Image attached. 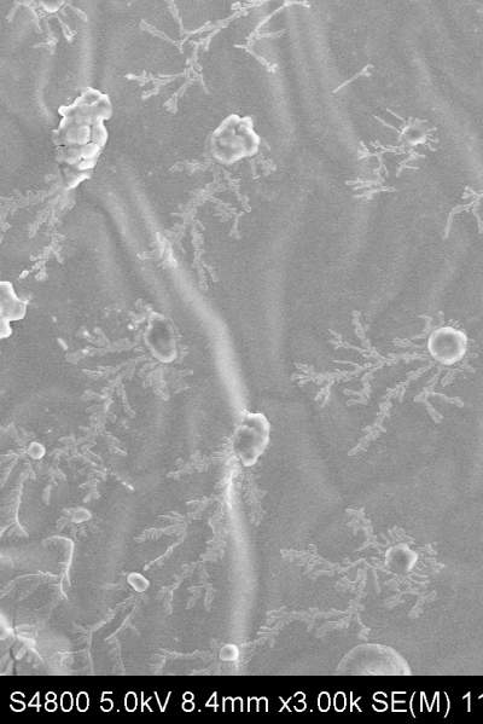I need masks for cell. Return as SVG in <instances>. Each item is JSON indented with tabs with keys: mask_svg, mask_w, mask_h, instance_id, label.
Wrapping results in <instances>:
<instances>
[{
	"mask_svg": "<svg viewBox=\"0 0 483 724\" xmlns=\"http://www.w3.org/2000/svg\"><path fill=\"white\" fill-rule=\"evenodd\" d=\"M468 337L463 330L442 326L433 330L427 340L430 357L441 366L452 367L462 362L468 352Z\"/></svg>",
	"mask_w": 483,
	"mask_h": 724,
	"instance_id": "6da1fadb",
	"label": "cell"
},
{
	"mask_svg": "<svg viewBox=\"0 0 483 724\" xmlns=\"http://www.w3.org/2000/svg\"><path fill=\"white\" fill-rule=\"evenodd\" d=\"M235 431V444L241 453H260L270 442L271 424L263 413H247Z\"/></svg>",
	"mask_w": 483,
	"mask_h": 724,
	"instance_id": "7a4b0ae2",
	"label": "cell"
},
{
	"mask_svg": "<svg viewBox=\"0 0 483 724\" xmlns=\"http://www.w3.org/2000/svg\"><path fill=\"white\" fill-rule=\"evenodd\" d=\"M145 341L153 355L164 363L176 359L177 341L172 323L166 317L156 315L150 321Z\"/></svg>",
	"mask_w": 483,
	"mask_h": 724,
	"instance_id": "3957f363",
	"label": "cell"
}]
</instances>
